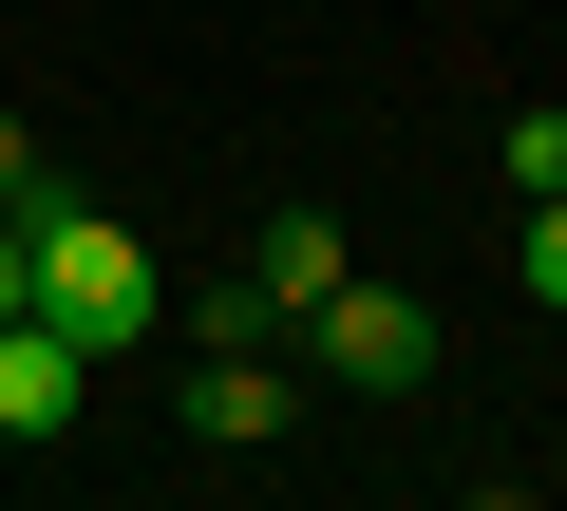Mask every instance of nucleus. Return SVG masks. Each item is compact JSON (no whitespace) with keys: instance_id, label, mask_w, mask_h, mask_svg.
I'll return each mask as SVG.
<instances>
[{"instance_id":"obj_1","label":"nucleus","mask_w":567,"mask_h":511,"mask_svg":"<svg viewBox=\"0 0 567 511\" xmlns=\"http://www.w3.org/2000/svg\"><path fill=\"white\" fill-rule=\"evenodd\" d=\"M20 246H39V323H58V341H95V360H114V341H152V323H171L152 246H133L76 171H58V190H20Z\"/></svg>"},{"instance_id":"obj_2","label":"nucleus","mask_w":567,"mask_h":511,"mask_svg":"<svg viewBox=\"0 0 567 511\" xmlns=\"http://www.w3.org/2000/svg\"><path fill=\"white\" fill-rule=\"evenodd\" d=\"M284 341H303V379H341V398H416V379H435V304H398V285H360V266L284 323Z\"/></svg>"},{"instance_id":"obj_3","label":"nucleus","mask_w":567,"mask_h":511,"mask_svg":"<svg viewBox=\"0 0 567 511\" xmlns=\"http://www.w3.org/2000/svg\"><path fill=\"white\" fill-rule=\"evenodd\" d=\"M208 454H265L284 417H303V379H284V341H189V398H171Z\"/></svg>"},{"instance_id":"obj_4","label":"nucleus","mask_w":567,"mask_h":511,"mask_svg":"<svg viewBox=\"0 0 567 511\" xmlns=\"http://www.w3.org/2000/svg\"><path fill=\"white\" fill-rule=\"evenodd\" d=\"M76 398H95V341H58L20 304V323H0V436H76Z\"/></svg>"},{"instance_id":"obj_5","label":"nucleus","mask_w":567,"mask_h":511,"mask_svg":"<svg viewBox=\"0 0 567 511\" xmlns=\"http://www.w3.org/2000/svg\"><path fill=\"white\" fill-rule=\"evenodd\" d=\"M246 285H265L284 323H303V304L341 285V208H265V246H246Z\"/></svg>"},{"instance_id":"obj_6","label":"nucleus","mask_w":567,"mask_h":511,"mask_svg":"<svg viewBox=\"0 0 567 511\" xmlns=\"http://www.w3.org/2000/svg\"><path fill=\"white\" fill-rule=\"evenodd\" d=\"M189 341H284V304H265V285L227 266V285H189Z\"/></svg>"},{"instance_id":"obj_7","label":"nucleus","mask_w":567,"mask_h":511,"mask_svg":"<svg viewBox=\"0 0 567 511\" xmlns=\"http://www.w3.org/2000/svg\"><path fill=\"white\" fill-rule=\"evenodd\" d=\"M492 171H511V208H529V190H567V114H511V133H492Z\"/></svg>"},{"instance_id":"obj_8","label":"nucleus","mask_w":567,"mask_h":511,"mask_svg":"<svg viewBox=\"0 0 567 511\" xmlns=\"http://www.w3.org/2000/svg\"><path fill=\"white\" fill-rule=\"evenodd\" d=\"M529 304H567V190H529Z\"/></svg>"},{"instance_id":"obj_9","label":"nucleus","mask_w":567,"mask_h":511,"mask_svg":"<svg viewBox=\"0 0 567 511\" xmlns=\"http://www.w3.org/2000/svg\"><path fill=\"white\" fill-rule=\"evenodd\" d=\"M20 190H58V171H39V133H20V95H0V208H20Z\"/></svg>"},{"instance_id":"obj_10","label":"nucleus","mask_w":567,"mask_h":511,"mask_svg":"<svg viewBox=\"0 0 567 511\" xmlns=\"http://www.w3.org/2000/svg\"><path fill=\"white\" fill-rule=\"evenodd\" d=\"M39 304V246H20V208H0V323H20Z\"/></svg>"}]
</instances>
